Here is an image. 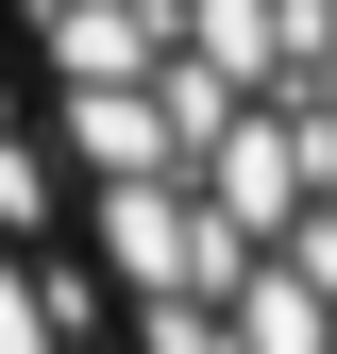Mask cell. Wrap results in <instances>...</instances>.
Instances as JSON below:
<instances>
[{"mask_svg": "<svg viewBox=\"0 0 337 354\" xmlns=\"http://www.w3.org/2000/svg\"><path fill=\"white\" fill-rule=\"evenodd\" d=\"M0 354H118L102 287H84L68 219H51V169L0 136Z\"/></svg>", "mask_w": 337, "mask_h": 354, "instance_id": "cell-1", "label": "cell"}]
</instances>
